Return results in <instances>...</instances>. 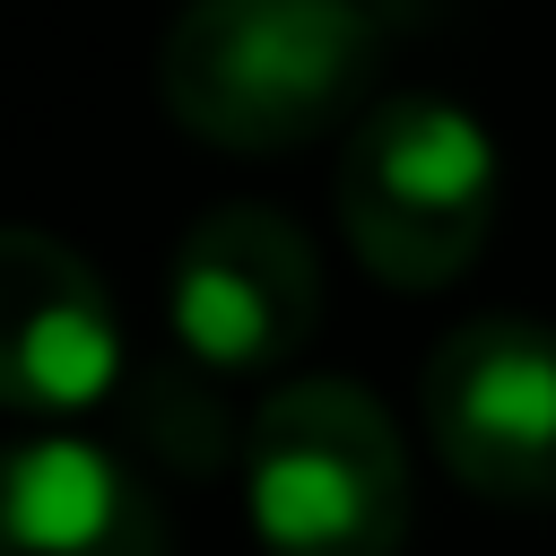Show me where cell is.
Here are the masks:
<instances>
[{"instance_id":"1","label":"cell","mask_w":556,"mask_h":556,"mask_svg":"<svg viewBox=\"0 0 556 556\" xmlns=\"http://www.w3.org/2000/svg\"><path fill=\"white\" fill-rule=\"evenodd\" d=\"M382 70L365 0H182L156 43L174 122L208 148H295L330 130Z\"/></svg>"},{"instance_id":"2","label":"cell","mask_w":556,"mask_h":556,"mask_svg":"<svg viewBox=\"0 0 556 556\" xmlns=\"http://www.w3.org/2000/svg\"><path fill=\"white\" fill-rule=\"evenodd\" d=\"M243 495L269 556H400L408 452L391 408L348 374H295L252 408Z\"/></svg>"},{"instance_id":"3","label":"cell","mask_w":556,"mask_h":556,"mask_svg":"<svg viewBox=\"0 0 556 556\" xmlns=\"http://www.w3.org/2000/svg\"><path fill=\"white\" fill-rule=\"evenodd\" d=\"M339 226L382 287H443L495 226V139L434 87L374 96L339 148Z\"/></svg>"},{"instance_id":"4","label":"cell","mask_w":556,"mask_h":556,"mask_svg":"<svg viewBox=\"0 0 556 556\" xmlns=\"http://www.w3.org/2000/svg\"><path fill=\"white\" fill-rule=\"evenodd\" d=\"M443 469L495 504H556V330L521 313L460 321L417 382Z\"/></svg>"},{"instance_id":"5","label":"cell","mask_w":556,"mask_h":556,"mask_svg":"<svg viewBox=\"0 0 556 556\" xmlns=\"http://www.w3.org/2000/svg\"><path fill=\"white\" fill-rule=\"evenodd\" d=\"M165 313L200 365H278L304 348V330L321 313V261L287 208L217 200L174 243Z\"/></svg>"},{"instance_id":"6","label":"cell","mask_w":556,"mask_h":556,"mask_svg":"<svg viewBox=\"0 0 556 556\" xmlns=\"http://www.w3.org/2000/svg\"><path fill=\"white\" fill-rule=\"evenodd\" d=\"M122 374V313L87 252L43 226H0V408L70 417Z\"/></svg>"},{"instance_id":"7","label":"cell","mask_w":556,"mask_h":556,"mask_svg":"<svg viewBox=\"0 0 556 556\" xmlns=\"http://www.w3.org/2000/svg\"><path fill=\"white\" fill-rule=\"evenodd\" d=\"M0 556H165L139 469L87 434L0 443Z\"/></svg>"}]
</instances>
